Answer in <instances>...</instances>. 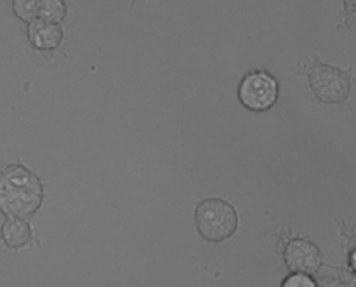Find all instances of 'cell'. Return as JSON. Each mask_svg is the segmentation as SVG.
<instances>
[{"label": "cell", "mask_w": 356, "mask_h": 287, "mask_svg": "<svg viewBox=\"0 0 356 287\" xmlns=\"http://www.w3.org/2000/svg\"><path fill=\"white\" fill-rule=\"evenodd\" d=\"M24 37L35 52L49 56L56 51H61L66 35L61 23H51V21L37 17L28 23Z\"/></svg>", "instance_id": "obj_6"}, {"label": "cell", "mask_w": 356, "mask_h": 287, "mask_svg": "<svg viewBox=\"0 0 356 287\" xmlns=\"http://www.w3.org/2000/svg\"><path fill=\"white\" fill-rule=\"evenodd\" d=\"M344 7H346V14H348L346 26L351 28L353 26V17H355V0H344Z\"/></svg>", "instance_id": "obj_11"}, {"label": "cell", "mask_w": 356, "mask_h": 287, "mask_svg": "<svg viewBox=\"0 0 356 287\" xmlns=\"http://www.w3.org/2000/svg\"><path fill=\"white\" fill-rule=\"evenodd\" d=\"M42 0H13V13L17 20L30 23L38 17V7Z\"/></svg>", "instance_id": "obj_9"}, {"label": "cell", "mask_w": 356, "mask_h": 287, "mask_svg": "<svg viewBox=\"0 0 356 287\" xmlns=\"http://www.w3.org/2000/svg\"><path fill=\"white\" fill-rule=\"evenodd\" d=\"M195 225L202 239L219 244L235 235L240 226V218L232 202L209 197L198 202L195 208Z\"/></svg>", "instance_id": "obj_3"}, {"label": "cell", "mask_w": 356, "mask_h": 287, "mask_svg": "<svg viewBox=\"0 0 356 287\" xmlns=\"http://www.w3.org/2000/svg\"><path fill=\"white\" fill-rule=\"evenodd\" d=\"M238 101L245 110L264 114L278 103L280 84L278 79L264 68L249 70L238 84Z\"/></svg>", "instance_id": "obj_4"}, {"label": "cell", "mask_w": 356, "mask_h": 287, "mask_svg": "<svg viewBox=\"0 0 356 287\" xmlns=\"http://www.w3.org/2000/svg\"><path fill=\"white\" fill-rule=\"evenodd\" d=\"M44 197V183L24 164L0 167V212L6 218L30 219L40 209Z\"/></svg>", "instance_id": "obj_1"}, {"label": "cell", "mask_w": 356, "mask_h": 287, "mask_svg": "<svg viewBox=\"0 0 356 287\" xmlns=\"http://www.w3.org/2000/svg\"><path fill=\"white\" fill-rule=\"evenodd\" d=\"M280 253L291 272H305L315 277L322 268V251L308 237L292 233L291 228H280Z\"/></svg>", "instance_id": "obj_5"}, {"label": "cell", "mask_w": 356, "mask_h": 287, "mask_svg": "<svg viewBox=\"0 0 356 287\" xmlns=\"http://www.w3.org/2000/svg\"><path fill=\"white\" fill-rule=\"evenodd\" d=\"M318 282L313 275L305 274V272H291L282 282V287H316Z\"/></svg>", "instance_id": "obj_10"}, {"label": "cell", "mask_w": 356, "mask_h": 287, "mask_svg": "<svg viewBox=\"0 0 356 287\" xmlns=\"http://www.w3.org/2000/svg\"><path fill=\"white\" fill-rule=\"evenodd\" d=\"M68 16V2L66 0H42L38 7V17L51 23H63Z\"/></svg>", "instance_id": "obj_8"}, {"label": "cell", "mask_w": 356, "mask_h": 287, "mask_svg": "<svg viewBox=\"0 0 356 287\" xmlns=\"http://www.w3.org/2000/svg\"><path fill=\"white\" fill-rule=\"evenodd\" d=\"M299 73L308 77L309 87L320 103L343 104L351 96L355 82V70L323 63L318 56L299 61Z\"/></svg>", "instance_id": "obj_2"}, {"label": "cell", "mask_w": 356, "mask_h": 287, "mask_svg": "<svg viewBox=\"0 0 356 287\" xmlns=\"http://www.w3.org/2000/svg\"><path fill=\"white\" fill-rule=\"evenodd\" d=\"M0 239L9 251H21L35 244V232L30 219L6 218L0 226Z\"/></svg>", "instance_id": "obj_7"}]
</instances>
